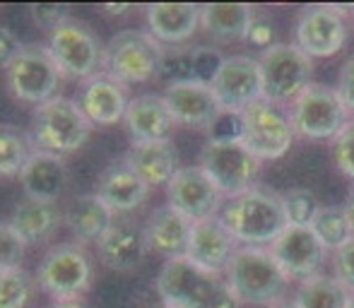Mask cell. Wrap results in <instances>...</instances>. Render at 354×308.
<instances>
[{
  "mask_svg": "<svg viewBox=\"0 0 354 308\" xmlns=\"http://www.w3.org/2000/svg\"><path fill=\"white\" fill-rule=\"evenodd\" d=\"M217 217L234 241L246 248H270L289 227L282 195L263 188L227 198Z\"/></svg>",
  "mask_w": 354,
  "mask_h": 308,
  "instance_id": "cell-1",
  "label": "cell"
},
{
  "mask_svg": "<svg viewBox=\"0 0 354 308\" xmlns=\"http://www.w3.org/2000/svg\"><path fill=\"white\" fill-rule=\"evenodd\" d=\"M162 304L171 308H239V299L222 275H210L188 258L167 260L157 275Z\"/></svg>",
  "mask_w": 354,
  "mask_h": 308,
  "instance_id": "cell-2",
  "label": "cell"
},
{
  "mask_svg": "<svg viewBox=\"0 0 354 308\" xmlns=\"http://www.w3.org/2000/svg\"><path fill=\"white\" fill-rule=\"evenodd\" d=\"M229 289L239 304L248 306H277L287 294L289 280L270 256L268 248L241 246L234 253L227 272H224Z\"/></svg>",
  "mask_w": 354,
  "mask_h": 308,
  "instance_id": "cell-3",
  "label": "cell"
},
{
  "mask_svg": "<svg viewBox=\"0 0 354 308\" xmlns=\"http://www.w3.org/2000/svg\"><path fill=\"white\" fill-rule=\"evenodd\" d=\"M92 123L71 97H53L34 108L29 140L39 152L68 157L89 140Z\"/></svg>",
  "mask_w": 354,
  "mask_h": 308,
  "instance_id": "cell-4",
  "label": "cell"
},
{
  "mask_svg": "<svg viewBox=\"0 0 354 308\" xmlns=\"http://www.w3.org/2000/svg\"><path fill=\"white\" fill-rule=\"evenodd\" d=\"M164 46L145 29H123L104 46L102 70L123 84H142L162 73Z\"/></svg>",
  "mask_w": 354,
  "mask_h": 308,
  "instance_id": "cell-5",
  "label": "cell"
},
{
  "mask_svg": "<svg viewBox=\"0 0 354 308\" xmlns=\"http://www.w3.org/2000/svg\"><path fill=\"white\" fill-rule=\"evenodd\" d=\"M94 282V262L80 243L48 248L37 267V285L51 301H80Z\"/></svg>",
  "mask_w": 354,
  "mask_h": 308,
  "instance_id": "cell-6",
  "label": "cell"
},
{
  "mask_svg": "<svg viewBox=\"0 0 354 308\" xmlns=\"http://www.w3.org/2000/svg\"><path fill=\"white\" fill-rule=\"evenodd\" d=\"M263 99L270 104L297 102L299 94L313 84V61L294 44H275L258 58Z\"/></svg>",
  "mask_w": 354,
  "mask_h": 308,
  "instance_id": "cell-7",
  "label": "cell"
},
{
  "mask_svg": "<svg viewBox=\"0 0 354 308\" xmlns=\"http://www.w3.org/2000/svg\"><path fill=\"white\" fill-rule=\"evenodd\" d=\"M44 46L51 53L63 77L84 82L87 77L102 73L104 46L97 34L92 32V27H87L82 19H66L61 27L48 34Z\"/></svg>",
  "mask_w": 354,
  "mask_h": 308,
  "instance_id": "cell-8",
  "label": "cell"
},
{
  "mask_svg": "<svg viewBox=\"0 0 354 308\" xmlns=\"http://www.w3.org/2000/svg\"><path fill=\"white\" fill-rule=\"evenodd\" d=\"M289 118L299 137L335 140L342 128L350 123V111L335 87L313 82L292 104Z\"/></svg>",
  "mask_w": 354,
  "mask_h": 308,
  "instance_id": "cell-9",
  "label": "cell"
},
{
  "mask_svg": "<svg viewBox=\"0 0 354 308\" xmlns=\"http://www.w3.org/2000/svg\"><path fill=\"white\" fill-rule=\"evenodd\" d=\"M198 166L224 198H234L256 188L261 159L253 157L241 140H207L198 157Z\"/></svg>",
  "mask_w": 354,
  "mask_h": 308,
  "instance_id": "cell-10",
  "label": "cell"
},
{
  "mask_svg": "<svg viewBox=\"0 0 354 308\" xmlns=\"http://www.w3.org/2000/svg\"><path fill=\"white\" fill-rule=\"evenodd\" d=\"M294 137L297 133H294L292 118L277 104L261 99L241 113V142L261 162L284 157Z\"/></svg>",
  "mask_w": 354,
  "mask_h": 308,
  "instance_id": "cell-11",
  "label": "cell"
},
{
  "mask_svg": "<svg viewBox=\"0 0 354 308\" xmlns=\"http://www.w3.org/2000/svg\"><path fill=\"white\" fill-rule=\"evenodd\" d=\"M61 70L53 63L46 46H24L5 70L8 89L17 102L32 104L34 108L44 102L58 97Z\"/></svg>",
  "mask_w": 354,
  "mask_h": 308,
  "instance_id": "cell-12",
  "label": "cell"
},
{
  "mask_svg": "<svg viewBox=\"0 0 354 308\" xmlns=\"http://www.w3.org/2000/svg\"><path fill=\"white\" fill-rule=\"evenodd\" d=\"M350 34L347 10L340 5H308L294 24V46L308 58H330L342 51Z\"/></svg>",
  "mask_w": 354,
  "mask_h": 308,
  "instance_id": "cell-13",
  "label": "cell"
},
{
  "mask_svg": "<svg viewBox=\"0 0 354 308\" xmlns=\"http://www.w3.org/2000/svg\"><path fill=\"white\" fill-rule=\"evenodd\" d=\"M224 200L227 198L201 166H181V171L167 186V205L193 224L217 217Z\"/></svg>",
  "mask_w": 354,
  "mask_h": 308,
  "instance_id": "cell-14",
  "label": "cell"
},
{
  "mask_svg": "<svg viewBox=\"0 0 354 308\" xmlns=\"http://www.w3.org/2000/svg\"><path fill=\"white\" fill-rule=\"evenodd\" d=\"M268 251L289 282H308L318 277L328 258V248L318 241L316 233L304 227H287Z\"/></svg>",
  "mask_w": 354,
  "mask_h": 308,
  "instance_id": "cell-15",
  "label": "cell"
},
{
  "mask_svg": "<svg viewBox=\"0 0 354 308\" xmlns=\"http://www.w3.org/2000/svg\"><path fill=\"white\" fill-rule=\"evenodd\" d=\"M222 111L243 113L251 104L263 99V82L258 58L251 56H229L210 82Z\"/></svg>",
  "mask_w": 354,
  "mask_h": 308,
  "instance_id": "cell-16",
  "label": "cell"
},
{
  "mask_svg": "<svg viewBox=\"0 0 354 308\" xmlns=\"http://www.w3.org/2000/svg\"><path fill=\"white\" fill-rule=\"evenodd\" d=\"M75 102L92 126H116L126 118L131 94H128V84L118 82L116 77L102 70L80 82Z\"/></svg>",
  "mask_w": 354,
  "mask_h": 308,
  "instance_id": "cell-17",
  "label": "cell"
},
{
  "mask_svg": "<svg viewBox=\"0 0 354 308\" xmlns=\"http://www.w3.org/2000/svg\"><path fill=\"white\" fill-rule=\"evenodd\" d=\"M162 97L178 126L210 131L214 121L222 116V106H219L212 87L205 82L167 84Z\"/></svg>",
  "mask_w": 354,
  "mask_h": 308,
  "instance_id": "cell-18",
  "label": "cell"
},
{
  "mask_svg": "<svg viewBox=\"0 0 354 308\" xmlns=\"http://www.w3.org/2000/svg\"><path fill=\"white\" fill-rule=\"evenodd\" d=\"M239 248L241 246L234 241V236L219 222V217H212V220H203L193 224L186 258L210 275H224Z\"/></svg>",
  "mask_w": 354,
  "mask_h": 308,
  "instance_id": "cell-19",
  "label": "cell"
},
{
  "mask_svg": "<svg viewBox=\"0 0 354 308\" xmlns=\"http://www.w3.org/2000/svg\"><path fill=\"white\" fill-rule=\"evenodd\" d=\"M123 123L133 142H169L178 126L162 94L133 97Z\"/></svg>",
  "mask_w": 354,
  "mask_h": 308,
  "instance_id": "cell-20",
  "label": "cell"
},
{
  "mask_svg": "<svg viewBox=\"0 0 354 308\" xmlns=\"http://www.w3.org/2000/svg\"><path fill=\"white\" fill-rule=\"evenodd\" d=\"M191 229H193L191 220L178 215L169 205H162L147 217L142 233H145V243H147V251L164 258V262H167V260H176V258H186Z\"/></svg>",
  "mask_w": 354,
  "mask_h": 308,
  "instance_id": "cell-21",
  "label": "cell"
},
{
  "mask_svg": "<svg viewBox=\"0 0 354 308\" xmlns=\"http://www.w3.org/2000/svg\"><path fill=\"white\" fill-rule=\"evenodd\" d=\"M201 12L193 3H154L145 10L147 32L162 46H183L201 29Z\"/></svg>",
  "mask_w": 354,
  "mask_h": 308,
  "instance_id": "cell-22",
  "label": "cell"
},
{
  "mask_svg": "<svg viewBox=\"0 0 354 308\" xmlns=\"http://www.w3.org/2000/svg\"><path fill=\"white\" fill-rule=\"evenodd\" d=\"M68 178L71 173H68L66 159L39 150H34L27 166L19 173L24 198L37 202H51V205H56L58 198L66 193Z\"/></svg>",
  "mask_w": 354,
  "mask_h": 308,
  "instance_id": "cell-23",
  "label": "cell"
},
{
  "mask_svg": "<svg viewBox=\"0 0 354 308\" xmlns=\"http://www.w3.org/2000/svg\"><path fill=\"white\" fill-rule=\"evenodd\" d=\"M99 260L116 272H133L147 258V243H145L142 227L133 222H113V227L104 233L97 243Z\"/></svg>",
  "mask_w": 354,
  "mask_h": 308,
  "instance_id": "cell-24",
  "label": "cell"
},
{
  "mask_svg": "<svg viewBox=\"0 0 354 308\" xmlns=\"http://www.w3.org/2000/svg\"><path fill=\"white\" fill-rule=\"evenodd\" d=\"M116 215L97 198V193H84L71 200V205L63 210V224L73 233V243L80 246H97L104 233L113 227Z\"/></svg>",
  "mask_w": 354,
  "mask_h": 308,
  "instance_id": "cell-25",
  "label": "cell"
},
{
  "mask_svg": "<svg viewBox=\"0 0 354 308\" xmlns=\"http://www.w3.org/2000/svg\"><path fill=\"white\" fill-rule=\"evenodd\" d=\"M123 164H128L149 188L169 186L171 178L181 171L178 152L171 140L169 142H131L126 157H123Z\"/></svg>",
  "mask_w": 354,
  "mask_h": 308,
  "instance_id": "cell-26",
  "label": "cell"
},
{
  "mask_svg": "<svg viewBox=\"0 0 354 308\" xmlns=\"http://www.w3.org/2000/svg\"><path fill=\"white\" fill-rule=\"evenodd\" d=\"M97 198L113 212V215H126L142 205L149 198V186L133 171L128 164H116L106 169L99 176Z\"/></svg>",
  "mask_w": 354,
  "mask_h": 308,
  "instance_id": "cell-27",
  "label": "cell"
},
{
  "mask_svg": "<svg viewBox=\"0 0 354 308\" xmlns=\"http://www.w3.org/2000/svg\"><path fill=\"white\" fill-rule=\"evenodd\" d=\"M256 10L243 3L203 5L201 29L214 41H246Z\"/></svg>",
  "mask_w": 354,
  "mask_h": 308,
  "instance_id": "cell-28",
  "label": "cell"
},
{
  "mask_svg": "<svg viewBox=\"0 0 354 308\" xmlns=\"http://www.w3.org/2000/svg\"><path fill=\"white\" fill-rule=\"evenodd\" d=\"M63 224V210L51 202H37L22 198L15 205L10 227L17 231V236L24 241V246H37L53 236V231Z\"/></svg>",
  "mask_w": 354,
  "mask_h": 308,
  "instance_id": "cell-29",
  "label": "cell"
},
{
  "mask_svg": "<svg viewBox=\"0 0 354 308\" xmlns=\"http://www.w3.org/2000/svg\"><path fill=\"white\" fill-rule=\"evenodd\" d=\"M352 294L335 277L318 275L308 282H301L294 294L297 308H350Z\"/></svg>",
  "mask_w": 354,
  "mask_h": 308,
  "instance_id": "cell-30",
  "label": "cell"
},
{
  "mask_svg": "<svg viewBox=\"0 0 354 308\" xmlns=\"http://www.w3.org/2000/svg\"><path fill=\"white\" fill-rule=\"evenodd\" d=\"M311 231L318 236V241L328 248V251H340L354 238L350 217H347L345 207H321L311 224Z\"/></svg>",
  "mask_w": 354,
  "mask_h": 308,
  "instance_id": "cell-31",
  "label": "cell"
},
{
  "mask_svg": "<svg viewBox=\"0 0 354 308\" xmlns=\"http://www.w3.org/2000/svg\"><path fill=\"white\" fill-rule=\"evenodd\" d=\"M32 154L34 147L29 135H22L15 128H0V176L19 178Z\"/></svg>",
  "mask_w": 354,
  "mask_h": 308,
  "instance_id": "cell-32",
  "label": "cell"
},
{
  "mask_svg": "<svg viewBox=\"0 0 354 308\" xmlns=\"http://www.w3.org/2000/svg\"><path fill=\"white\" fill-rule=\"evenodd\" d=\"M34 280L24 267L0 272V308H24L32 299Z\"/></svg>",
  "mask_w": 354,
  "mask_h": 308,
  "instance_id": "cell-33",
  "label": "cell"
},
{
  "mask_svg": "<svg viewBox=\"0 0 354 308\" xmlns=\"http://www.w3.org/2000/svg\"><path fill=\"white\" fill-rule=\"evenodd\" d=\"M282 205L289 227H304V229H311L313 220H316L318 210H321L316 195L311 191H304V188H294V191L284 193Z\"/></svg>",
  "mask_w": 354,
  "mask_h": 308,
  "instance_id": "cell-34",
  "label": "cell"
},
{
  "mask_svg": "<svg viewBox=\"0 0 354 308\" xmlns=\"http://www.w3.org/2000/svg\"><path fill=\"white\" fill-rule=\"evenodd\" d=\"M159 77L167 79V84L174 82H196L193 73V46H164L162 73Z\"/></svg>",
  "mask_w": 354,
  "mask_h": 308,
  "instance_id": "cell-35",
  "label": "cell"
},
{
  "mask_svg": "<svg viewBox=\"0 0 354 308\" xmlns=\"http://www.w3.org/2000/svg\"><path fill=\"white\" fill-rule=\"evenodd\" d=\"M24 248L27 246L17 236V231L10 227V222H0V272L22 267Z\"/></svg>",
  "mask_w": 354,
  "mask_h": 308,
  "instance_id": "cell-36",
  "label": "cell"
},
{
  "mask_svg": "<svg viewBox=\"0 0 354 308\" xmlns=\"http://www.w3.org/2000/svg\"><path fill=\"white\" fill-rule=\"evenodd\" d=\"M224 63V56L214 46H193V73L196 82L210 84Z\"/></svg>",
  "mask_w": 354,
  "mask_h": 308,
  "instance_id": "cell-37",
  "label": "cell"
},
{
  "mask_svg": "<svg viewBox=\"0 0 354 308\" xmlns=\"http://www.w3.org/2000/svg\"><path fill=\"white\" fill-rule=\"evenodd\" d=\"M333 159L335 166L354 181V121L347 123L340 135L333 140Z\"/></svg>",
  "mask_w": 354,
  "mask_h": 308,
  "instance_id": "cell-38",
  "label": "cell"
},
{
  "mask_svg": "<svg viewBox=\"0 0 354 308\" xmlns=\"http://www.w3.org/2000/svg\"><path fill=\"white\" fill-rule=\"evenodd\" d=\"M29 17L34 19V24H37L39 29H44V32L51 34L53 29L61 27L66 19H71V8L68 5H44V3H37L29 8Z\"/></svg>",
  "mask_w": 354,
  "mask_h": 308,
  "instance_id": "cell-39",
  "label": "cell"
},
{
  "mask_svg": "<svg viewBox=\"0 0 354 308\" xmlns=\"http://www.w3.org/2000/svg\"><path fill=\"white\" fill-rule=\"evenodd\" d=\"M333 270H335V280H340L345 289L354 294V238L333 256Z\"/></svg>",
  "mask_w": 354,
  "mask_h": 308,
  "instance_id": "cell-40",
  "label": "cell"
},
{
  "mask_svg": "<svg viewBox=\"0 0 354 308\" xmlns=\"http://www.w3.org/2000/svg\"><path fill=\"white\" fill-rule=\"evenodd\" d=\"M207 140H241V113L222 111V116L207 131Z\"/></svg>",
  "mask_w": 354,
  "mask_h": 308,
  "instance_id": "cell-41",
  "label": "cell"
},
{
  "mask_svg": "<svg viewBox=\"0 0 354 308\" xmlns=\"http://www.w3.org/2000/svg\"><path fill=\"white\" fill-rule=\"evenodd\" d=\"M246 41H251L253 46L263 48V51H268L270 46H275V29H272L270 19H268V17H261V15L256 12V19H253L251 32H248V39H246Z\"/></svg>",
  "mask_w": 354,
  "mask_h": 308,
  "instance_id": "cell-42",
  "label": "cell"
},
{
  "mask_svg": "<svg viewBox=\"0 0 354 308\" xmlns=\"http://www.w3.org/2000/svg\"><path fill=\"white\" fill-rule=\"evenodd\" d=\"M337 94L345 102L347 111L354 113V56L345 61V66L340 68V77H337Z\"/></svg>",
  "mask_w": 354,
  "mask_h": 308,
  "instance_id": "cell-43",
  "label": "cell"
},
{
  "mask_svg": "<svg viewBox=\"0 0 354 308\" xmlns=\"http://www.w3.org/2000/svg\"><path fill=\"white\" fill-rule=\"evenodd\" d=\"M22 48H24L22 41H19V37L12 29L0 27V68L8 70V66L17 58V53L22 51Z\"/></svg>",
  "mask_w": 354,
  "mask_h": 308,
  "instance_id": "cell-44",
  "label": "cell"
},
{
  "mask_svg": "<svg viewBox=\"0 0 354 308\" xmlns=\"http://www.w3.org/2000/svg\"><path fill=\"white\" fill-rule=\"evenodd\" d=\"M104 15H111V17H121V15H128L133 12V5H126V3H111V5H104Z\"/></svg>",
  "mask_w": 354,
  "mask_h": 308,
  "instance_id": "cell-45",
  "label": "cell"
},
{
  "mask_svg": "<svg viewBox=\"0 0 354 308\" xmlns=\"http://www.w3.org/2000/svg\"><path fill=\"white\" fill-rule=\"evenodd\" d=\"M46 308H87L82 301H51Z\"/></svg>",
  "mask_w": 354,
  "mask_h": 308,
  "instance_id": "cell-46",
  "label": "cell"
},
{
  "mask_svg": "<svg viewBox=\"0 0 354 308\" xmlns=\"http://www.w3.org/2000/svg\"><path fill=\"white\" fill-rule=\"evenodd\" d=\"M345 212H347V217H350V224H352V231H354V186H352V191H350V198H347Z\"/></svg>",
  "mask_w": 354,
  "mask_h": 308,
  "instance_id": "cell-47",
  "label": "cell"
},
{
  "mask_svg": "<svg viewBox=\"0 0 354 308\" xmlns=\"http://www.w3.org/2000/svg\"><path fill=\"white\" fill-rule=\"evenodd\" d=\"M272 308H297V304H294V301H292V304H284V301H282V304H277V306H272Z\"/></svg>",
  "mask_w": 354,
  "mask_h": 308,
  "instance_id": "cell-48",
  "label": "cell"
},
{
  "mask_svg": "<svg viewBox=\"0 0 354 308\" xmlns=\"http://www.w3.org/2000/svg\"><path fill=\"white\" fill-rule=\"evenodd\" d=\"M147 308H171V306H167V304H162V301H159V304H154V306H147Z\"/></svg>",
  "mask_w": 354,
  "mask_h": 308,
  "instance_id": "cell-49",
  "label": "cell"
},
{
  "mask_svg": "<svg viewBox=\"0 0 354 308\" xmlns=\"http://www.w3.org/2000/svg\"><path fill=\"white\" fill-rule=\"evenodd\" d=\"M350 308H354V294H352V301H350Z\"/></svg>",
  "mask_w": 354,
  "mask_h": 308,
  "instance_id": "cell-50",
  "label": "cell"
},
{
  "mask_svg": "<svg viewBox=\"0 0 354 308\" xmlns=\"http://www.w3.org/2000/svg\"><path fill=\"white\" fill-rule=\"evenodd\" d=\"M352 19H354V10H352Z\"/></svg>",
  "mask_w": 354,
  "mask_h": 308,
  "instance_id": "cell-51",
  "label": "cell"
}]
</instances>
